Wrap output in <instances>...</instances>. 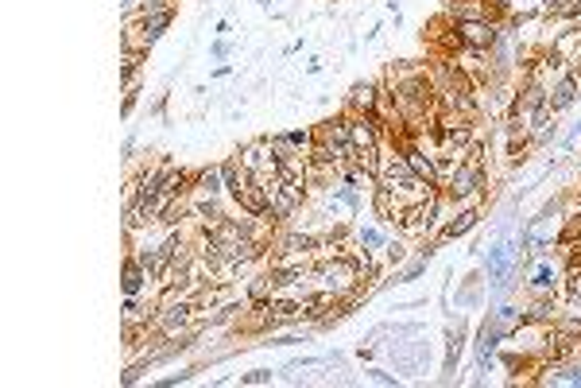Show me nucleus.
Wrapping results in <instances>:
<instances>
[{"mask_svg":"<svg viewBox=\"0 0 581 388\" xmlns=\"http://www.w3.org/2000/svg\"><path fill=\"white\" fill-rule=\"evenodd\" d=\"M457 39L469 43V47H492L496 43V27L484 24V20H461L457 24Z\"/></svg>","mask_w":581,"mask_h":388,"instance_id":"f257e3e1","label":"nucleus"},{"mask_svg":"<svg viewBox=\"0 0 581 388\" xmlns=\"http://www.w3.org/2000/svg\"><path fill=\"white\" fill-rule=\"evenodd\" d=\"M349 140H353V155L372 152V148H376V120L372 117L353 120V125H349Z\"/></svg>","mask_w":581,"mask_h":388,"instance_id":"f03ea898","label":"nucleus"},{"mask_svg":"<svg viewBox=\"0 0 581 388\" xmlns=\"http://www.w3.org/2000/svg\"><path fill=\"white\" fill-rule=\"evenodd\" d=\"M477 183H481V171L477 167H461V171H454V179H449V194L461 198V194H469Z\"/></svg>","mask_w":581,"mask_h":388,"instance_id":"7ed1b4c3","label":"nucleus"},{"mask_svg":"<svg viewBox=\"0 0 581 388\" xmlns=\"http://www.w3.org/2000/svg\"><path fill=\"white\" fill-rule=\"evenodd\" d=\"M407 163H411V171H415L423 183H434V175H438L434 160H430V155H423V152H407Z\"/></svg>","mask_w":581,"mask_h":388,"instance_id":"20e7f679","label":"nucleus"},{"mask_svg":"<svg viewBox=\"0 0 581 388\" xmlns=\"http://www.w3.org/2000/svg\"><path fill=\"white\" fill-rule=\"evenodd\" d=\"M372 105H376V90L372 85H353V109L357 113H372Z\"/></svg>","mask_w":581,"mask_h":388,"instance_id":"39448f33","label":"nucleus"},{"mask_svg":"<svg viewBox=\"0 0 581 388\" xmlns=\"http://www.w3.org/2000/svg\"><path fill=\"white\" fill-rule=\"evenodd\" d=\"M573 90H578V82H573V78H566V82L554 90V97H550V109H566V105L573 102Z\"/></svg>","mask_w":581,"mask_h":388,"instance_id":"423d86ee","label":"nucleus"},{"mask_svg":"<svg viewBox=\"0 0 581 388\" xmlns=\"http://www.w3.org/2000/svg\"><path fill=\"white\" fill-rule=\"evenodd\" d=\"M473 226H477V214H457V218L446 226V237H461V233H469Z\"/></svg>","mask_w":581,"mask_h":388,"instance_id":"0eeeda50","label":"nucleus"},{"mask_svg":"<svg viewBox=\"0 0 581 388\" xmlns=\"http://www.w3.org/2000/svg\"><path fill=\"white\" fill-rule=\"evenodd\" d=\"M167 20H171L167 12H151V20H148V39H159V32L167 27Z\"/></svg>","mask_w":581,"mask_h":388,"instance_id":"6e6552de","label":"nucleus"},{"mask_svg":"<svg viewBox=\"0 0 581 388\" xmlns=\"http://www.w3.org/2000/svg\"><path fill=\"white\" fill-rule=\"evenodd\" d=\"M140 268H136V264H128V272H125V291L128 296H136V291H140Z\"/></svg>","mask_w":581,"mask_h":388,"instance_id":"1a4fd4ad","label":"nucleus"},{"mask_svg":"<svg viewBox=\"0 0 581 388\" xmlns=\"http://www.w3.org/2000/svg\"><path fill=\"white\" fill-rule=\"evenodd\" d=\"M531 284H535V287H550V284H554V268H550V264H539Z\"/></svg>","mask_w":581,"mask_h":388,"instance_id":"9d476101","label":"nucleus"},{"mask_svg":"<svg viewBox=\"0 0 581 388\" xmlns=\"http://www.w3.org/2000/svg\"><path fill=\"white\" fill-rule=\"evenodd\" d=\"M360 245L376 249V245H380V233H376V229H360Z\"/></svg>","mask_w":581,"mask_h":388,"instance_id":"9b49d317","label":"nucleus"},{"mask_svg":"<svg viewBox=\"0 0 581 388\" xmlns=\"http://www.w3.org/2000/svg\"><path fill=\"white\" fill-rule=\"evenodd\" d=\"M202 186H206L209 194H214V190H221V186H217V171H214V167H209L206 175H202Z\"/></svg>","mask_w":581,"mask_h":388,"instance_id":"f8f14e48","label":"nucleus"},{"mask_svg":"<svg viewBox=\"0 0 581 388\" xmlns=\"http://www.w3.org/2000/svg\"><path fill=\"white\" fill-rule=\"evenodd\" d=\"M337 198H341V202H349V206H353V202H357V190H353V186H341V190H337Z\"/></svg>","mask_w":581,"mask_h":388,"instance_id":"ddd939ff","label":"nucleus"},{"mask_svg":"<svg viewBox=\"0 0 581 388\" xmlns=\"http://www.w3.org/2000/svg\"><path fill=\"white\" fill-rule=\"evenodd\" d=\"M264 380H272V373L260 369V373H252V377H244V384H264Z\"/></svg>","mask_w":581,"mask_h":388,"instance_id":"4468645a","label":"nucleus"},{"mask_svg":"<svg viewBox=\"0 0 581 388\" xmlns=\"http://www.w3.org/2000/svg\"><path fill=\"white\" fill-rule=\"evenodd\" d=\"M287 140H290V144H310V132H290Z\"/></svg>","mask_w":581,"mask_h":388,"instance_id":"2eb2a0df","label":"nucleus"},{"mask_svg":"<svg viewBox=\"0 0 581 388\" xmlns=\"http://www.w3.org/2000/svg\"><path fill=\"white\" fill-rule=\"evenodd\" d=\"M570 291L581 299V272H573V284H570Z\"/></svg>","mask_w":581,"mask_h":388,"instance_id":"dca6fc26","label":"nucleus"}]
</instances>
